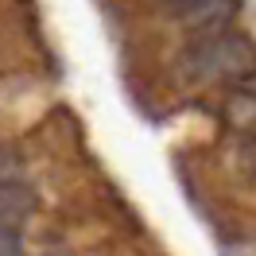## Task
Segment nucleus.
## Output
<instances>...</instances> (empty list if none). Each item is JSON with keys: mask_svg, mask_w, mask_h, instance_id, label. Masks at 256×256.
<instances>
[{"mask_svg": "<svg viewBox=\"0 0 256 256\" xmlns=\"http://www.w3.org/2000/svg\"><path fill=\"white\" fill-rule=\"evenodd\" d=\"M182 66L190 78L202 82H237L252 70V47L244 35H214V39L194 43L182 54Z\"/></svg>", "mask_w": 256, "mask_h": 256, "instance_id": "obj_1", "label": "nucleus"}, {"mask_svg": "<svg viewBox=\"0 0 256 256\" xmlns=\"http://www.w3.org/2000/svg\"><path fill=\"white\" fill-rule=\"evenodd\" d=\"M35 214V190L28 182H4L0 186V233H16Z\"/></svg>", "mask_w": 256, "mask_h": 256, "instance_id": "obj_2", "label": "nucleus"}, {"mask_svg": "<svg viewBox=\"0 0 256 256\" xmlns=\"http://www.w3.org/2000/svg\"><path fill=\"white\" fill-rule=\"evenodd\" d=\"M171 12H178V16H186V20H198V24H206V20L229 16L233 8H229V4H218V0H202V4H171Z\"/></svg>", "mask_w": 256, "mask_h": 256, "instance_id": "obj_3", "label": "nucleus"}, {"mask_svg": "<svg viewBox=\"0 0 256 256\" xmlns=\"http://www.w3.org/2000/svg\"><path fill=\"white\" fill-rule=\"evenodd\" d=\"M20 171H24V163L12 148H0V186L4 182H20Z\"/></svg>", "mask_w": 256, "mask_h": 256, "instance_id": "obj_4", "label": "nucleus"}, {"mask_svg": "<svg viewBox=\"0 0 256 256\" xmlns=\"http://www.w3.org/2000/svg\"><path fill=\"white\" fill-rule=\"evenodd\" d=\"M0 256H24L20 233H0Z\"/></svg>", "mask_w": 256, "mask_h": 256, "instance_id": "obj_5", "label": "nucleus"}]
</instances>
